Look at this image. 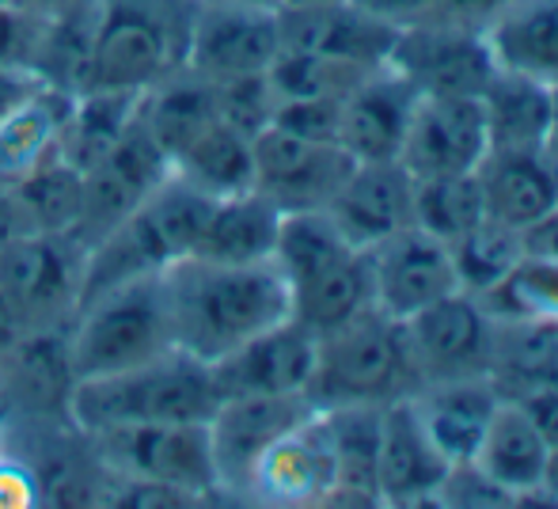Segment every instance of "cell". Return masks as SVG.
Instances as JSON below:
<instances>
[{"instance_id": "cell-25", "label": "cell", "mask_w": 558, "mask_h": 509, "mask_svg": "<svg viewBox=\"0 0 558 509\" xmlns=\"http://www.w3.org/2000/svg\"><path fill=\"white\" fill-rule=\"evenodd\" d=\"M498 69L558 88V0H509L486 27Z\"/></svg>"}, {"instance_id": "cell-16", "label": "cell", "mask_w": 558, "mask_h": 509, "mask_svg": "<svg viewBox=\"0 0 558 509\" xmlns=\"http://www.w3.org/2000/svg\"><path fill=\"white\" fill-rule=\"evenodd\" d=\"M368 258H373L376 308L396 319L418 316L422 308L445 301L448 293L460 289L448 244L414 229V225L376 244Z\"/></svg>"}, {"instance_id": "cell-10", "label": "cell", "mask_w": 558, "mask_h": 509, "mask_svg": "<svg viewBox=\"0 0 558 509\" xmlns=\"http://www.w3.org/2000/svg\"><path fill=\"white\" fill-rule=\"evenodd\" d=\"M255 156V191L281 214H308L327 209L338 186L345 183L353 160L338 141H316L289 133L281 126H266L251 137Z\"/></svg>"}, {"instance_id": "cell-45", "label": "cell", "mask_w": 558, "mask_h": 509, "mask_svg": "<svg viewBox=\"0 0 558 509\" xmlns=\"http://www.w3.org/2000/svg\"><path fill=\"white\" fill-rule=\"evenodd\" d=\"M198 4H270V0H198Z\"/></svg>"}, {"instance_id": "cell-41", "label": "cell", "mask_w": 558, "mask_h": 509, "mask_svg": "<svg viewBox=\"0 0 558 509\" xmlns=\"http://www.w3.org/2000/svg\"><path fill=\"white\" fill-rule=\"evenodd\" d=\"M517 403L532 414V422L539 426V434L547 437V445L558 449V388H539L529 396H517Z\"/></svg>"}, {"instance_id": "cell-17", "label": "cell", "mask_w": 558, "mask_h": 509, "mask_svg": "<svg viewBox=\"0 0 558 509\" xmlns=\"http://www.w3.org/2000/svg\"><path fill=\"white\" fill-rule=\"evenodd\" d=\"M281 20V50L342 61V65L376 69L388 65L396 27L376 20L357 0H327L312 8H289Z\"/></svg>"}, {"instance_id": "cell-44", "label": "cell", "mask_w": 558, "mask_h": 509, "mask_svg": "<svg viewBox=\"0 0 558 509\" xmlns=\"http://www.w3.org/2000/svg\"><path fill=\"white\" fill-rule=\"evenodd\" d=\"M278 12H289V8H312V4H327V0H270Z\"/></svg>"}, {"instance_id": "cell-43", "label": "cell", "mask_w": 558, "mask_h": 509, "mask_svg": "<svg viewBox=\"0 0 558 509\" xmlns=\"http://www.w3.org/2000/svg\"><path fill=\"white\" fill-rule=\"evenodd\" d=\"M547 153L558 160V88H555V119H551V133H547Z\"/></svg>"}, {"instance_id": "cell-18", "label": "cell", "mask_w": 558, "mask_h": 509, "mask_svg": "<svg viewBox=\"0 0 558 509\" xmlns=\"http://www.w3.org/2000/svg\"><path fill=\"white\" fill-rule=\"evenodd\" d=\"M327 217L353 247L373 252L414 225V175L399 160L353 163L327 206Z\"/></svg>"}, {"instance_id": "cell-20", "label": "cell", "mask_w": 558, "mask_h": 509, "mask_svg": "<svg viewBox=\"0 0 558 509\" xmlns=\"http://www.w3.org/2000/svg\"><path fill=\"white\" fill-rule=\"evenodd\" d=\"M418 92L391 65L361 76L338 107V145L357 163L365 160H399L407 130L414 119Z\"/></svg>"}, {"instance_id": "cell-1", "label": "cell", "mask_w": 558, "mask_h": 509, "mask_svg": "<svg viewBox=\"0 0 558 509\" xmlns=\"http://www.w3.org/2000/svg\"><path fill=\"white\" fill-rule=\"evenodd\" d=\"M171 339L198 362H221L266 327L293 316L278 263H217L183 255L160 270Z\"/></svg>"}, {"instance_id": "cell-19", "label": "cell", "mask_w": 558, "mask_h": 509, "mask_svg": "<svg viewBox=\"0 0 558 509\" xmlns=\"http://www.w3.org/2000/svg\"><path fill=\"white\" fill-rule=\"evenodd\" d=\"M312 365H316V335L293 316L266 327L214 362V377L221 399L228 396H293L308 391Z\"/></svg>"}, {"instance_id": "cell-22", "label": "cell", "mask_w": 558, "mask_h": 509, "mask_svg": "<svg viewBox=\"0 0 558 509\" xmlns=\"http://www.w3.org/2000/svg\"><path fill=\"white\" fill-rule=\"evenodd\" d=\"M448 468L452 464L429 441L426 426L414 414L411 396L384 407L380 460H376L380 506H437Z\"/></svg>"}, {"instance_id": "cell-40", "label": "cell", "mask_w": 558, "mask_h": 509, "mask_svg": "<svg viewBox=\"0 0 558 509\" xmlns=\"http://www.w3.org/2000/svg\"><path fill=\"white\" fill-rule=\"evenodd\" d=\"M365 12H373L376 20H384L388 27H411L437 12V0H357Z\"/></svg>"}, {"instance_id": "cell-42", "label": "cell", "mask_w": 558, "mask_h": 509, "mask_svg": "<svg viewBox=\"0 0 558 509\" xmlns=\"http://www.w3.org/2000/svg\"><path fill=\"white\" fill-rule=\"evenodd\" d=\"M521 247H524V255L558 263V209H551L544 221H536L532 229L521 232Z\"/></svg>"}, {"instance_id": "cell-6", "label": "cell", "mask_w": 558, "mask_h": 509, "mask_svg": "<svg viewBox=\"0 0 558 509\" xmlns=\"http://www.w3.org/2000/svg\"><path fill=\"white\" fill-rule=\"evenodd\" d=\"M168 350H175V339L163 308L160 270L84 296L65 327V362L73 384L133 369Z\"/></svg>"}, {"instance_id": "cell-8", "label": "cell", "mask_w": 558, "mask_h": 509, "mask_svg": "<svg viewBox=\"0 0 558 509\" xmlns=\"http://www.w3.org/2000/svg\"><path fill=\"white\" fill-rule=\"evenodd\" d=\"M99 468L118 480L160 483L183 490L194 502H214L221 495L209 445V422H160V426H125L88 437Z\"/></svg>"}, {"instance_id": "cell-32", "label": "cell", "mask_w": 558, "mask_h": 509, "mask_svg": "<svg viewBox=\"0 0 558 509\" xmlns=\"http://www.w3.org/2000/svg\"><path fill=\"white\" fill-rule=\"evenodd\" d=\"M15 198L23 202L35 232H76L84 221V202L88 183L84 168H76L65 153H50L38 168H31L23 179L12 183Z\"/></svg>"}, {"instance_id": "cell-23", "label": "cell", "mask_w": 558, "mask_h": 509, "mask_svg": "<svg viewBox=\"0 0 558 509\" xmlns=\"http://www.w3.org/2000/svg\"><path fill=\"white\" fill-rule=\"evenodd\" d=\"M501 391L494 377H468V380H437L422 384L411 396L414 414L426 426L429 441L441 449L448 464H471L483 445V434L501 407Z\"/></svg>"}, {"instance_id": "cell-11", "label": "cell", "mask_w": 558, "mask_h": 509, "mask_svg": "<svg viewBox=\"0 0 558 509\" xmlns=\"http://www.w3.org/2000/svg\"><path fill=\"white\" fill-rule=\"evenodd\" d=\"M403 324L414 369H418V388L437 380L490 377L498 319L478 296L456 289Z\"/></svg>"}, {"instance_id": "cell-2", "label": "cell", "mask_w": 558, "mask_h": 509, "mask_svg": "<svg viewBox=\"0 0 558 509\" xmlns=\"http://www.w3.org/2000/svg\"><path fill=\"white\" fill-rule=\"evenodd\" d=\"M198 0H96L81 92L145 96L186 73Z\"/></svg>"}, {"instance_id": "cell-13", "label": "cell", "mask_w": 558, "mask_h": 509, "mask_svg": "<svg viewBox=\"0 0 558 509\" xmlns=\"http://www.w3.org/2000/svg\"><path fill=\"white\" fill-rule=\"evenodd\" d=\"M316 411L308 396H228L209 419V445L221 495L247 502V483L258 457L278 441L286 429Z\"/></svg>"}, {"instance_id": "cell-21", "label": "cell", "mask_w": 558, "mask_h": 509, "mask_svg": "<svg viewBox=\"0 0 558 509\" xmlns=\"http://www.w3.org/2000/svg\"><path fill=\"white\" fill-rule=\"evenodd\" d=\"M486 221L524 232L558 209V160L547 148H490L475 168Z\"/></svg>"}, {"instance_id": "cell-35", "label": "cell", "mask_w": 558, "mask_h": 509, "mask_svg": "<svg viewBox=\"0 0 558 509\" xmlns=\"http://www.w3.org/2000/svg\"><path fill=\"white\" fill-rule=\"evenodd\" d=\"M494 316H532L558 319V263L536 255H521V263L506 274L494 293L478 296Z\"/></svg>"}, {"instance_id": "cell-4", "label": "cell", "mask_w": 558, "mask_h": 509, "mask_svg": "<svg viewBox=\"0 0 558 509\" xmlns=\"http://www.w3.org/2000/svg\"><path fill=\"white\" fill-rule=\"evenodd\" d=\"M274 263L289 286L293 319L312 335H327L376 308L373 258L338 232L327 209L281 217Z\"/></svg>"}, {"instance_id": "cell-26", "label": "cell", "mask_w": 558, "mask_h": 509, "mask_svg": "<svg viewBox=\"0 0 558 509\" xmlns=\"http://www.w3.org/2000/svg\"><path fill=\"white\" fill-rule=\"evenodd\" d=\"M168 168L186 179L198 191L225 198V194L251 191L255 183V156H251V133L235 130L221 114L194 130L175 153L168 156Z\"/></svg>"}, {"instance_id": "cell-28", "label": "cell", "mask_w": 558, "mask_h": 509, "mask_svg": "<svg viewBox=\"0 0 558 509\" xmlns=\"http://www.w3.org/2000/svg\"><path fill=\"white\" fill-rule=\"evenodd\" d=\"M281 217L286 214L274 202H266L255 186L214 198V209H209L194 255L217 258V263H263V258H274Z\"/></svg>"}, {"instance_id": "cell-5", "label": "cell", "mask_w": 558, "mask_h": 509, "mask_svg": "<svg viewBox=\"0 0 558 509\" xmlns=\"http://www.w3.org/2000/svg\"><path fill=\"white\" fill-rule=\"evenodd\" d=\"M418 391L407 324L380 308L316 335V365L304 396L316 411L331 407H388Z\"/></svg>"}, {"instance_id": "cell-30", "label": "cell", "mask_w": 558, "mask_h": 509, "mask_svg": "<svg viewBox=\"0 0 558 509\" xmlns=\"http://www.w3.org/2000/svg\"><path fill=\"white\" fill-rule=\"evenodd\" d=\"M494 365L490 377L506 399L539 388H558V319L494 316Z\"/></svg>"}, {"instance_id": "cell-9", "label": "cell", "mask_w": 558, "mask_h": 509, "mask_svg": "<svg viewBox=\"0 0 558 509\" xmlns=\"http://www.w3.org/2000/svg\"><path fill=\"white\" fill-rule=\"evenodd\" d=\"M388 65L418 96H483L498 73L486 31L460 27L437 15L396 31Z\"/></svg>"}, {"instance_id": "cell-34", "label": "cell", "mask_w": 558, "mask_h": 509, "mask_svg": "<svg viewBox=\"0 0 558 509\" xmlns=\"http://www.w3.org/2000/svg\"><path fill=\"white\" fill-rule=\"evenodd\" d=\"M452 252L456 278L460 289L471 296H486L506 281V274L521 263V232H509L494 221H478L471 232H463L460 240L448 244Z\"/></svg>"}, {"instance_id": "cell-15", "label": "cell", "mask_w": 558, "mask_h": 509, "mask_svg": "<svg viewBox=\"0 0 558 509\" xmlns=\"http://www.w3.org/2000/svg\"><path fill=\"white\" fill-rule=\"evenodd\" d=\"M335 487V452L324 411H312L258 457L247 483V502L327 506Z\"/></svg>"}, {"instance_id": "cell-38", "label": "cell", "mask_w": 558, "mask_h": 509, "mask_svg": "<svg viewBox=\"0 0 558 509\" xmlns=\"http://www.w3.org/2000/svg\"><path fill=\"white\" fill-rule=\"evenodd\" d=\"M46 88V81L35 69H20V65H0V126L8 122V114L15 107H23L31 96Z\"/></svg>"}, {"instance_id": "cell-14", "label": "cell", "mask_w": 558, "mask_h": 509, "mask_svg": "<svg viewBox=\"0 0 558 509\" xmlns=\"http://www.w3.org/2000/svg\"><path fill=\"white\" fill-rule=\"evenodd\" d=\"M490 153L478 96H418L399 163L414 179L468 175Z\"/></svg>"}, {"instance_id": "cell-33", "label": "cell", "mask_w": 558, "mask_h": 509, "mask_svg": "<svg viewBox=\"0 0 558 509\" xmlns=\"http://www.w3.org/2000/svg\"><path fill=\"white\" fill-rule=\"evenodd\" d=\"M478 221H486V214L475 171H468V175L414 179V229L452 244L463 232L475 229Z\"/></svg>"}, {"instance_id": "cell-3", "label": "cell", "mask_w": 558, "mask_h": 509, "mask_svg": "<svg viewBox=\"0 0 558 509\" xmlns=\"http://www.w3.org/2000/svg\"><path fill=\"white\" fill-rule=\"evenodd\" d=\"M221 407L214 365L186 350H168L145 365L111 377L76 380L69 388L65 414L84 437L125 426H160V422H209Z\"/></svg>"}, {"instance_id": "cell-36", "label": "cell", "mask_w": 558, "mask_h": 509, "mask_svg": "<svg viewBox=\"0 0 558 509\" xmlns=\"http://www.w3.org/2000/svg\"><path fill=\"white\" fill-rule=\"evenodd\" d=\"M437 506H513V498L475 464H456L448 468L445 487L437 495Z\"/></svg>"}, {"instance_id": "cell-24", "label": "cell", "mask_w": 558, "mask_h": 509, "mask_svg": "<svg viewBox=\"0 0 558 509\" xmlns=\"http://www.w3.org/2000/svg\"><path fill=\"white\" fill-rule=\"evenodd\" d=\"M547 460H551V445L539 434L532 414L517 399H501L471 464L483 468L513 498V506H532L544 487Z\"/></svg>"}, {"instance_id": "cell-39", "label": "cell", "mask_w": 558, "mask_h": 509, "mask_svg": "<svg viewBox=\"0 0 558 509\" xmlns=\"http://www.w3.org/2000/svg\"><path fill=\"white\" fill-rule=\"evenodd\" d=\"M509 0H437V20H448V23H460V27H475V31H486L494 20L501 15Z\"/></svg>"}, {"instance_id": "cell-12", "label": "cell", "mask_w": 558, "mask_h": 509, "mask_svg": "<svg viewBox=\"0 0 558 509\" xmlns=\"http://www.w3.org/2000/svg\"><path fill=\"white\" fill-rule=\"evenodd\" d=\"M278 53L281 20L274 4H198L186 73L225 84L270 73Z\"/></svg>"}, {"instance_id": "cell-31", "label": "cell", "mask_w": 558, "mask_h": 509, "mask_svg": "<svg viewBox=\"0 0 558 509\" xmlns=\"http://www.w3.org/2000/svg\"><path fill=\"white\" fill-rule=\"evenodd\" d=\"M69 107H73V96L46 84L38 96H31L27 104L8 114V122L0 126V183L12 186L50 153H58Z\"/></svg>"}, {"instance_id": "cell-37", "label": "cell", "mask_w": 558, "mask_h": 509, "mask_svg": "<svg viewBox=\"0 0 558 509\" xmlns=\"http://www.w3.org/2000/svg\"><path fill=\"white\" fill-rule=\"evenodd\" d=\"M43 502V480L20 457L0 449V509H31Z\"/></svg>"}, {"instance_id": "cell-47", "label": "cell", "mask_w": 558, "mask_h": 509, "mask_svg": "<svg viewBox=\"0 0 558 509\" xmlns=\"http://www.w3.org/2000/svg\"><path fill=\"white\" fill-rule=\"evenodd\" d=\"M0 449H4V429H0Z\"/></svg>"}, {"instance_id": "cell-46", "label": "cell", "mask_w": 558, "mask_h": 509, "mask_svg": "<svg viewBox=\"0 0 558 509\" xmlns=\"http://www.w3.org/2000/svg\"><path fill=\"white\" fill-rule=\"evenodd\" d=\"M0 396H4V354H0Z\"/></svg>"}, {"instance_id": "cell-27", "label": "cell", "mask_w": 558, "mask_h": 509, "mask_svg": "<svg viewBox=\"0 0 558 509\" xmlns=\"http://www.w3.org/2000/svg\"><path fill=\"white\" fill-rule=\"evenodd\" d=\"M324 419L335 452V487L327 506H380L376 460L384 407H331Z\"/></svg>"}, {"instance_id": "cell-29", "label": "cell", "mask_w": 558, "mask_h": 509, "mask_svg": "<svg viewBox=\"0 0 558 509\" xmlns=\"http://www.w3.org/2000/svg\"><path fill=\"white\" fill-rule=\"evenodd\" d=\"M490 148H547L555 119V88L524 73L498 69L478 96Z\"/></svg>"}, {"instance_id": "cell-7", "label": "cell", "mask_w": 558, "mask_h": 509, "mask_svg": "<svg viewBox=\"0 0 558 509\" xmlns=\"http://www.w3.org/2000/svg\"><path fill=\"white\" fill-rule=\"evenodd\" d=\"M88 244L76 232H27L0 247V304L23 335H58L81 308Z\"/></svg>"}]
</instances>
